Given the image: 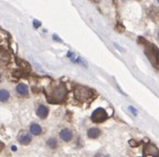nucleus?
Wrapping results in <instances>:
<instances>
[{"mask_svg": "<svg viewBox=\"0 0 159 157\" xmlns=\"http://www.w3.org/2000/svg\"><path fill=\"white\" fill-rule=\"evenodd\" d=\"M139 40L143 42V45L145 46V53L148 57V59L150 60L152 65L154 66L155 68L158 69L159 68V49L157 48L155 45L148 43L143 37H139Z\"/></svg>", "mask_w": 159, "mask_h": 157, "instance_id": "f257e3e1", "label": "nucleus"}, {"mask_svg": "<svg viewBox=\"0 0 159 157\" xmlns=\"http://www.w3.org/2000/svg\"><path fill=\"white\" fill-rule=\"evenodd\" d=\"M66 95H67V90H66L65 86L61 84V85L53 88L52 93L47 96V100H48V103H52V104L61 103L65 100Z\"/></svg>", "mask_w": 159, "mask_h": 157, "instance_id": "f03ea898", "label": "nucleus"}, {"mask_svg": "<svg viewBox=\"0 0 159 157\" xmlns=\"http://www.w3.org/2000/svg\"><path fill=\"white\" fill-rule=\"evenodd\" d=\"M93 92L90 88L86 87V86H76L75 88V97L79 102H86L89 98H91Z\"/></svg>", "mask_w": 159, "mask_h": 157, "instance_id": "7ed1b4c3", "label": "nucleus"}, {"mask_svg": "<svg viewBox=\"0 0 159 157\" xmlns=\"http://www.w3.org/2000/svg\"><path fill=\"white\" fill-rule=\"evenodd\" d=\"M108 119V113L103 108H98L93 111V113L91 115V120L96 123L103 122L104 120Z\"/></svg>", "mask_w": 159, "mask_h": 157, "instance_id": "20e7f679", "label": "nucleus"}, {"mask_svg": "<svg viewBox=\"0 0 159 157\" xmlns=\"http://www.w3.org/2000/svg\"><path fill=\"white\" fill-rule=\"evenodd\" d=\"M10 61V55L6 49L0 47V67H6Z\"/></svg>", "mask_w": 159, "mask_h": 157, "instance_id": "39448f33", "label": "nucleus"}, {"mask_svg": "<svg viewBox=\"0 0 159 157\" xmlns=\"http://www.w3.org/2000/svg\"><path fill=\"white\" fill-rule=\"evenodd\" d=\"M144 155L145 156H158L159 151L158 148H156V146L152 144H147L144 148Z\"/></svg>", "mask_w": 159, "mask_h": 157, "instance_id": "423d86ee", "label": "nucleus"}, {"mask_svg": "<svg viewBox=\"0 0 159 157\" xmlns=\"http://www.w3.org/2000/svg\"><path fill=\"white\" fill-rule=\"evenodd\" d=\"M31 135L29 132L26 131H21L18 135V141L22 144V145H28L29 143L31 142Z\"/></svg>", "mask_w": 159, "mask_h": 157, "instance_id": "0eeeda50", "label": "nucleus"}, {"mask_svg": "<svg viewBox=\"0 0 159 157\" xmlns=\"http://www.w3.org/2000/svg\"><path fill=\"white\" fill-rule=\"evenodd\" d=\"M59 136H61V139L63 140V141H70L71 140V138H73V133H71V131L68 129H64L61 131V133H59Z\"/></svg>", "mask_w": 159, "mask_h": 157, "instance_id": "6e6552de", "label": "nucleus"}, {"mask_svg": "<svg viewBox=\"0 0 159 157\" xmlns=\"http://www.w3.org/2000/svg\"><path fill=\"white\" fill-rule=\"evenodd\" d=\"M47 115H48V108L43 106V105H41L38 108V116L40 118H42V119H44V118L47 117Z\"/></svg>", "mask_w": 159, "mask_h": 157, "instance_id": "1a4fd4ad", "label": "nucleus"}, {"mask_svg": "<svg viewBox=\"0 0 159 157\" xmlns=\"http://www.w3.org/2000/svg\"><path fill=\"white\" fill-rule=\"evenodd\" d=\"M16 93L19 95H22V96L28 95V86L25 84H19L16 86Z\"/></svg>", "mask_w": 159, "mask_h": 157, "instance_id": "9d476101", "label": "nucleus"}, {"mask_svg": "<svg viewBox=\"0 0 159 157\" xmlns=\"http://www.w3.org/2000/svg\"><path fill=\"white\" fill-rule=\"evenodd\" d=\"M149 14H150V16H152V19H154L156 22L159 21V10H158V8H155V7L150 8Z\"/></svg>", "mask_w": 159, "mask_h": 157, "instance_id": "9b49d317", "label": "nucleus"}, {"mask_svg": "<svg viewBox=\"0 0 159 157\" xmlns=\"http://www.w3.org/2000/svg\"><path fill=\"white\" fill-rule=\"evenodd\" d=\"M99 135H100V130L97 129V128H92L88 131V136L90 139H97Z\"/></svg>", "mask_w": 159, "mask_h": 157, "instance_id": "f8f14e48", "label": "nucleus"}, {"mask_svg": "<svg viewBox=\"0 0 159 157\" xmlns=\"http://www.w3.org/2000/svg\"><path fill=\"white\" fill-rule=\"evenodd\" d=\"M30 131H31V133L34 134V135H39V134H41V132H42V129H41V127L39 125L33 123L30 127Z\"/></svg>", "mask_w": 159, "mask_h": 157, "instance_id": "ddd939ff", "label": "nucleus"}, {"mask_svg": "<svg viewBox=\"0 0 159 157\" xmlns=\"http://www.w3.org/2000/svg\"><path fill=\"white\" fill-rule=\"evenodd\" d=\"M8 100H9V93L6 90L0 91V100L1 102H7Z\"/></svg>", "mask_w": 159, "mask_h": 157, "instance_id": "4468645a", "label": "nucleus"}, {"mask_svg": "<svg viewBox=\"0 0 159 157\" xmlns=\"http://www.w3.org/2000/svg\"><path fill=\"white\" fill-rule=\"evenodd\" d=\"M47 145L49 146L51 148H56V146H57V142H56V140H54V139H49L48 141H47Z\"/></svg>", "mask_w": 159, "mask_h": 157, "instance_id": "2eb2a0df", "label": "nucleus"}, {"mask_svg": "<svg viewBox=\"0 0 159 157\" xmlns=\"http://www.w3.org/2000/svg\"><path fill=\"white\" fill-rule=\"evenodd\" d=\"M116 30H119V32H124V28H123V25H121V24H117Z\"/></svg>", "mask_w": 159, "mask_h": 157, "instance_id": "dca6fc26", "label": "nucleus"}, {"mask_svg": "<svg viewBox=\"0 0 159 157\" xmlns=\"http://www.w3.org/2000/svg\"><path fill=\"white\" fill-rule=\"evenodd\" d=\"M129 110L133 112V115H136V112H137V111H136V109H134L133 107H129Z\"/></svg>", "mask_w": 159, "mask_h": 157, "instance_id": "f3484780", "label": "nucleus"}, {"mask_svg": "<svg viewBox=\"0 0 159 157\" xmlns=\"http://www.w3.org/2000/svg\"><path fill=\"white\" fill-rule=\"evenodd\" d=\"M5 147V144L2 143V142H0V152H1V151H2V148Z\"/></svg>", "mask_w": 159, "mask_h": 157, "instance_id": "a211bd4d", "label": "nucleus"}, {"mask_svg": "<svg viewBox=\"0 0 159 157\" xmlns=\"http://www.w3.org/2000/svg\"><path fill=\"white\" fill-rule=\"evenodd\" d=\"M34 24H35V28H39V26L41 25L40 22H38V21H34Z\"/></svg>", "mask_w": 159, "mask_h": 157, "instance_id": "6ab92c4d", "label": "nucleus"}, {"mask_svg": "<svg viewBox=\"0 0 159 157\" xmlns=\"http://www.w3.org/2000/svg\"><path fill=\"white\" fill-rule=\"evenodd\" d=\"M91 1H93V2H96V3L100 2V0H91Z\"/></svg>", "mask_w": 159, "mask_h": 157, "instance_id": "aec40b11", "label": "nucleus"}, {"mask_svg": "<svg viewBox=\"0 0 159 157\" xmlns=\"http://www.w3.org/2000/svg\"><path fill=\"white\" fill-rule=\"evenodd\" d=\"M158 38H159V31H158Z\"/></svg>", "mask_w": 159, "mask_h": 157, "instance_id": "412c9836", "label": "nucleus"}, {"mask_svg": "<svg viewBox=\"0 0 159 157\" xmlns=\"http://www.w3.org/2000/svg\"><path fill=\"white\" fill-rule=\"evenodd\" d=\"M158 2H159V0H158Z\"/></svg>", "mask_w": 159, "mask_h": 157, "instance_id": "4be33fe9", "label": "nucleus"}]
</instances>
